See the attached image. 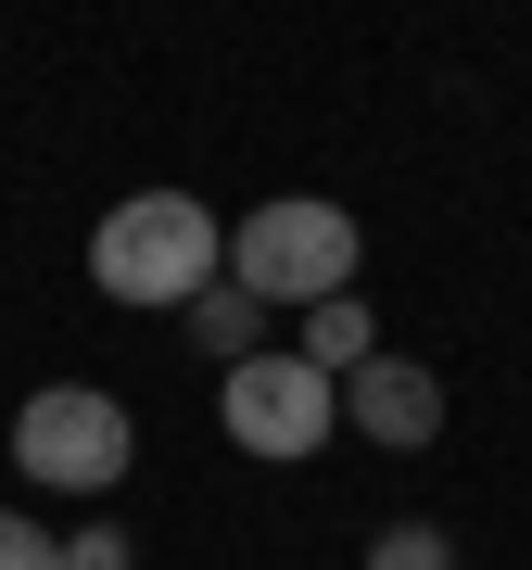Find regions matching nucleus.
<instances>
[{
  "label": "nucleus",
  "instance_id": "obj_6",
  "mask_svg": "<svg viewBox=\"0 0 532 570\" xmlns=\"http://www.w3.org/2000/svg\"><path fill=\"white\" fill-rule=\"evenodd\" d=\"M305 367H329V381H355V367L381 355V330H368V305L355 292H329V305H305V343H292Z\"/></svg>",
  "mask_w": 532,
  "mask_h": 570
},
{
  "label": "nucleus",
  "instance_id": "obj_10",
  "mask_svg": "<svg viewBox=\"0 0 532 570\" xmlns=\"http://www.w3.org/2000/svg\"><path fill=\"white\" fill-rule=\"evenodd\" d=\"M63 570H140V558H127L115 520H89V532H63Z\"/></svg>",
  "mask_w": 532,
  "mask_h": 570
},
{
  "label": "nucleus",
  "instance_id": "obj_3",
  "mask_svg": "<svg viewBox=\"0 0 532 570\" xmlns=\"http://www.w3.org/2000/svg\"><path fill=\"white\" fill-rule=\"evenodd\" d=\"M127 456H140V431H127V406L102 381H39L13 406V469L39 494H115Z\"/></svg>",
  "mask_w": 532,
  "mask_h": 570
},
{
  "label": "nucleus",
  "instance_id": "obj_7",
  "mask_svg": "<svg viewBox=\"0 0 532 570\" xmlns=\"http://www.w3.org/2000/svg\"><path fill=\"white\" fill-rule=\"evenodd\" d=\"M190 343H204L216 367H242V355H266V305H254L242 279H216L204 305H190Z\"/></svg>",
  "mask_w": 532,
  "mask_h": 570
},
{
  "label": "nucleus",
  "instance_id": "obj_1",
  "mask_svg": "<svg viewBox=\"0 0 532 570\" xmlns=\"http://www.w3.org/2000/svg\"><path fill=\"white\" fill-rule=\"evenodd\" d=\"M89 279L115 292V305H204L228 279V228L216 204H190V190H127V204L89 228Z\"/></svg>",
  "mask_w": 532,
  "mask_h": 570
},
{
  "label": "nucleus",
  "instance_id": "obj_9",
  "mask_svg": "<svg viewBox=\"0 0 532 570\" xmlns=\"http://www.w3.org/2000/svg\"><path fill=\"white\" fill-rule=\"evenodd\" d=\"M0 570H63V532H39L26 508H0Z\"/></svg>",
  "mask_w": 532,
  "mask_h": 570
},
{
  "label": "nucleus",
  "instance_id": "obj_8",
  "mask_svg": "<svg viewBox=\"0 0 532 570\" xmlns=\"http://www.w3.org/2000/svg\"><path fill=\"white\" fill-rule=\"evenodd\" d=\"M368 570H456V546H444L431 520H393L381 546H368Z\"/></svg>",
  "mask_w": 532,
  "mask_h": 570
},
{
  "label": "nucleus",
  "instance_id": "obj_5",
  "mask_svg": "<svg viewBox=\"0 0 532 570\" xmlns=\"http://www.w3.org/2000/svg\"><path fill=\"white\" fill-rule=\"evenodd\" d=\"M343 431H368V444L418 456L431 431H444V381H431L418 355H368V367L343 381Z\"/></svg>",
  "mask_w": 532,
  "mask_h": 570
},
{
  "label": "nucleus",
  "instance_id": "obj_4",
  "mask_svg": "<svg viewBox=\"0 0 532 570\" xmlns=\"http://www.w3.org/2000/svg\"><path fill=\"white\" fill-rule=\"evenodd\" d=\"M216 419H228V444H242V456L292 469V456H317L329 431H343V381L305 367L292 343H266V355H242V367H216Z\"/></svg>",
  "mask_w": 532,
  "mask_h": 570
},
{
  "label": "nucleus",
  "instance_id": "obj_2",
  "mask_svg": "<svg viewBox=\"0 0 532 570\" xmlns=\"http://www.w3.org/2000/svg\"><path fill=\"white\" fill-rule=\"evenodd\" d=\"M355 266H368V242H355V216L317 204V190H279V204H254L242 228H228V279H242L266 317L355 292Z\"/></svg>",
  "mask_w": 532,
  "mask_h": 570
}]
</instances>
